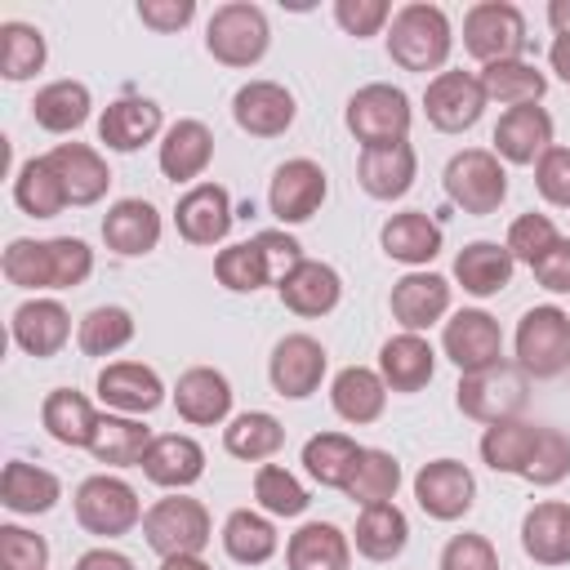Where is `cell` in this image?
Listing matches in <instances>:
<instances>
[{"mask_svg": "<svg viewBox=\"0 0 570 570\" xmlns=\"http://www.w3.org/2000/svg\"><path fill=\"white\" fill-rule=\"evenodd\" d=\"M94 272V249L76 236L13 240L4 249V276L18 289H71Z\"/></svg>", "mask_w": 570, "mask_h": 570, "instance_id": "1", "label": "cell"}, {"mask_svg": "<svg viewBox=\"0 0 570 570\" xmlns=\"http://www.w3.org/2000/svg\"><path fill=\"white\" fill-rule=\"evenodd\" d=\"M298 263H303V245L294 236H285V232H258L254 240L227 245L214 258V276L232 294H254L263 285H281Z\"/></svg>", "mask_w": 570, "mask_h": 570, "instance_id": "2", "label": "cell"}, {"mask_svg": "<svg viewBox=\"0 0 570 570\" xmlns=\"http://www.w3.org/2000/svg\"><path fill=\"white\" fill-rule=\"evenodd\" d=\"M387 53L405 71H436L450 58V18L441 4L414 0L392 13L387 31Z\"/></svg>", "mask_w": 570, "mask_h": 570, "instance_id": "3", "label": "cell"}, {"mask_svg": "<svg viewBox=\"0 0 570 570\" xmlns=\"http://www.w3.org/2000/svg\"><path fill=\"white\" fill-rule=\"evenodd\" d=\"M525 392H530V374L517 361H499V365H485L476 374H463L454 401L468 419L490 428V423L517 419L521 405H525Z\"/></svg>", "mask_w": 570, "mask_h": 570, "instance_id": "4", "label": "cell"}, {"mask_svg": "<svg viewBox=\"0 0 570 570\" xmlns=\"http://www.w3.org/2000/svg\"><path fill=\"white\" fill-rule=\"evenodd\" d=\"M142 534L147 548L160 557H200L209 543V512L200 499L169 494L142 512Z\"/></svg>", "mask_w": 570, "mask_h": 570, "instance_id": "5", "label": "cell"}, {"mask_svg": "<svg viewBox=\"0 0 570 570\" xmlns=\"http://www.w3.org/2000/svg\"><path fill=\"white\" fill-rule=\"evenodd\" d=\"M272 45L267 31V13L249 0H232L223 9H214L209 27H205V49L223 62V67H254Z\"/></svg>", "mask_w": 570, "mask_h": 570, "instance_id": "6", "label": "cell"}, {"mask_svg": "<svg viewBox=\"0 0 570 570\" xmlns=\"http://www.w3.org/2000/svg\"><path fill=\"white\" fill-rule=\"evenodd\" d=\"M525 18L517 4L508 0H481L468 9L463 18V49L476 58V62H512L525 53Z\"/></svg>", "mask_w": 570, "mask_h": 570, "instance_id": "7", "label": "cell"}, {"mask_svg": "<svg viewBox=\"0 0 570 570\" xmlns=\"http://www.w3.org/2000/svg\"><path fill=\"white\" fill-rule=\"evenodd\" d=\"M517 365L530 379H552L570 365V316L552 303L530 307L517 325Z\"/></svg>", "mask_w": 570, "mask_h": 570, "instance_id": "8", "label": "cell"}, {"mask_svg": "<svg viewBox=\"0 0 570 570\" xmlns=\"http://www.w3.org/2000/svg\"><path fill=\"white\" fill-rule=\"evenodd\" d=\"M347 129L361 147H392L410 134V98L396 85H365L347 98Z\"/></svg>", "mask_w": 570, "mask_h": 570, "instance_id": "9", "label": "cell"}, {"mask_svg": "<svg viewBox=\"0 0 570 570\" xmlns=\"http://www.w3.org/2000/svg\"><path fill=\"white\" fill-rule=\"evenodd\" d=\"M445 196L463 209V214H494L508 196V174L499 165L494 151L485 147H468L459 156H450L445 165Z\"/></svg>", "mask_w": 570, "mask_h": 570, "instance_id": "10", "label": "cell"}, {"mask_svg": "<svg viewBox=\"0 0 570 570\" xmlns=\"http://www.w3.org/2000/svg\"><path fill=\"white\" fill-rule=\"evenodd\" d=\"M76 521L89 534L116 539V534H129L142 521V508H138L134 485H125L120 476H107L102 472V476L80 481V490H76Z\"/></svg>", "mask_w": 570, "mask_h": 570, "instance_id": "11", "label": "cell"}, {"mask_svg": "<svg viewBox=\"0 0 570 570\" xmlns=\"http://www.w3.org/2000/svg\"><path fill=\"white\" fill-rule=\"evenodd\" d=\"M485 102L490 98L481 89V76H472V71H441L428 80V94H423V111L441 134L472 129L481 120Z\"/></svg>", "mask_w": 570, "mask_h": 570, "instance_id": "12", "label": "cell"}, {"mask_svg": "<svg viewBox=\"0 0 570 570\" xmlns=\"http://www.w3.org/2000/svg\"><path fill=\"white\" fill-rule=\"evenodd\" d=\"M441 347H445V356H450L463 374H476V370L503 361V330H499V321H494L490 312L463 307V312H454V316L445 321Z\"/></svg>", "mask_w": 570, "mask_h": 570, "instance_id": "13", "label": "cell"}, {"mask_svg": "<svg viewBox=\"0 0 570 570\" xmlns=\"http://www.w3.org/2000/svg\"><path fill=\"white\" fill-rule=\"evenodd\" d=\"M414 499L432 521H459L476 499V481L459 459H432L414 476Z\"/></svg>", "mask_w": 570, "mask_h": 570, "instance_id": "14", "label": "cell"}, {"mask_svg": "<svg viewBox=\"0 0 570 570\" xmlns=\"http://www.w3.org/2000/svg\"><path fill=\"white\" fill-rule=\"evenodd\" d=\"M330 183H325V169L316 160H285L276 174H272V187H267V205L281 223H307L321 200H325Z\"/></svg>", "mask_w": 570, "mask_h": 570, "instance_id": "15", "label": "cell"}, {"mask_svg": "<svg viewBox=\"0 0 570 570\" xmlns=\"http://www.w3.org/2000/svg\"><path fill=\"white\" fill-rule=\"evenodd\" d=\"M267 374H272V387H276L281 396L303 401V396H312V392L321 387V379H325V347H321L312 334H285V338L276 343V352H272Z\"/></svg>", "mask_w": 570, "mask_h": 570, "instance_id": "16", "label": "cell"}, {"mask_svg": "<svg viewBox=\"0 0 570 570\" xmlns=\"http://www.w3.org/2000/svg\"><path fill=\"white\" fill-rule=\"evenodd\" d=\"M232 116H236V125H240L245 134H254V138H276V134H285V129L294 125V98H289V89L276 85V80H249V85L236 89Z\"/></svg>", "mask_w": 570, "mask_h": 570, "instance_id": "17", "label": "cell"}, {"mask_svg": "<svg viewBox=\"0 0 570 570\" xmlns=\"http://www.w3.org/2000/svg\"><path fill=\"white\" fill-rule=\"evenodd\" d=\"M174 223H178V236L187 245H218L227 232H232V200H227V187L218 183H196L178 209H174Z\"/></svg>", "mask_w": 570, "mask_h": 570, "instance_id": "18", "label": "cell"}, {"mask_svg": "<svg viewBox=\"0 0 570 570\" xmlns=\"http://www.w3.org/2000/svg\"><path fill=\"white\" fill-rule=\"evenodd\" d=\"M45 160L53 165V174H58V183H62V191H67V205H94V200H102L107 187H111L107 160H102L94 147H85V142H58Z\"/></svg>", "mask_w": 570, "mask_h": 570, "instance_id": "19", "label": "cell"}, {"mask_svg": "<svg viewBox=\"0 0 570 570\" xmlns=\"http://www.w3.org/2000/svg\"><path fill=\"white\" fill-rule=\"evenodd\" d=\"M450 312V285L436 272H410L392 285V316L405 334H419L436 325Z\"/></svg>", "mask_w": 570, "mask_h": 570, "instance_id": "20", "label": "cell"}, {"mask_svg": "<svg viewBox=\"0 0 570 570\" xmlns=\"http://www.w3.org/2000/svg\"><path fill=\"white\" fill-rule=\"evenodd\" d=\"M552 147V116L543 107H508L494 125V151L512 165H539V156Z\"/></svg>", "mask_w": 570, "mask_h": 570, "instance_id": "21", "label": "cell"}, {"mask_svg": "<svg viewBox=\"0 0 570 570\" xmlns=\"http://www.w3.org/2000/svg\"><path fill=\"white\" fill-rule=\"evenodd\" d=\"M138 468L147 472V481H156L165 490H187L205 472V450L191 436L165 432V436H151V445H147V454H142Z\"/></svg>", "mask_w": 570, "mask_h": 570, "instance_id": "22", "label": "cell"}, {"mask_svg": "<svg viewBox=\"0 0 570 570\" xmlns=\"http://www.w3.org/2000/svg\"><path fill=\"white\" fill-rule=\"evenodd\" d=\"M281 303L294 312V316H325L338 307L343 298V281L330 263H316V258H303L281 285Z\"/></svg>", "mask_w": 570, "mask_h": 570, "instance_id": "23", "label": "cell"}, {"mask_svg": "<svg viewBox=\"0 0 570 570\" xmlns=\"http://www.w3.org/2000/svg\"><path fill=\"white\" fill-rule=\"evenodd\" d=\"M98 396L102 405L111 410H125V414H151L160 401H165V387L156 379V370L138 365V361H116L98 374Z\"/></svg>", "mask_w": 570, "mask_h": 570, "instance_id": "24", "label": "cell"}, {"mask_svg": "<svg viewBox=\"0 0 570 570\" xmlns=\"http://www.w3.org/2000/svg\"><path fill=\"white\" fill-rule=\"evenodd\" d=\"M436 370V352L423 334H392L383 347H379V374L392 392H419L428 387Z\"/></svg>", "mask_w": 570, "mask_h": 570, "instance_id": "25", "label": "cell"}, {"mask_svg": "<svg viewBox=\"0 0 570 570\" xmlns=\"http://www.w3.org/2000/svg\"><path fill=\"white\" fill-rule=\"evenodd\" d=\"M521 548L539 566H570V503H534L521 521Z\"/></svg>", "mask_w": 570, "mask_h": 570, "instance_id": "26", "label": "cell"}, {"mask_svg": "<svg viewBox=\"0 0 570 570\" xmlns=\"http://www.w3.org/2000/svg\"><path fill=\"white\" fill-rule=\"evenodd\" d=\"M71 334V316L58 298H31L13 312V343L27 356H53Z\"/></svg>", "mask_w": 570, "mask_h": 570, "instance_id": "27", "label": "cell"}, {"mask_svg": "<svg viewBox=\"0 0 570 570\" xmlns=\"http://www.w3.org/2000/svg\"><path fill=\"white\" fill-rule=\"evenodd\" d=\"M174 405H178V414H183L187 423H196V428L223 423L227 410H232V383H227L218 370L196 365V370H187V374L178 379Z\"/></svg>", "mask_w": 570, "mask_h": 570, "instance_id": "28", "label": "cell"}, {"mask_svg": "<svg viewBox=\"0 0 570 570\" xmlns=\"http://www.w3.org/2000/svg\"><path fill=\"white\" fill-rule=\"evenodd\" d=\"M414 147L410 142H392V147H365L361 151V165H356V178L361 187L374 196V200H396L410 191L414 183Z\"/></svg>", "mask_w": 570, "mask_h": 570, "instance_id": "29", "label": "cell"}, {"mask_svg": "<svg viewBox=\"0 0 570 570\" xmlns=\"http://www.w3.org/2000/svg\"><path fill=\"white\" fill-rule=\"evenodd\" d=\"M156 134H160V107L151 98H116L98 120V138L111 151H138Z\"/></svg>", "mask_w": 570, "mask_h": 570, "instance_id": "30", "label": "cell"}, {"mask_svg": "<svg viewBox=\"0 0 570 570\" xmlns=\"http://www.w3.org/2000/svg\"><path fill=\"white\" fill-rule=\"evenodd\" d=\"M102 240H107V249H116L125 258L147 254L160 240V214L147 200H134V196L129 200H116L107 209V218H102Z\"/></svg>", "mask_w": 570, "mask_h": 570, "instance_id": "31", "label": "cell"}, {"mask_svg": "<svg viewBox=\"0 0 570 570\" xmlns=\"http://www.w3.org/2000/svg\"><path fill=\"white\" fill-rule=\"evenodd\" d=\"M383 240V254L396 258V263H410V267H423L441 254V227L423 214V209H405V214H392L379 232Z\"/></svg>", "mask_w": 570, "mask_h": 570, "instance_id": "32", "label": "cell"}, {"mask_svg": "<svg viewBox=\"0 0 570 570\" xmlns=\"http://www.w3.org/2000/svg\"><path fill=\"white\" fill-rule=\"evenodd\" d=\"M209 156H214V134L200 120H174L160 138V174L174 183L205 174Z\"/></svg>", "mask_w": 570, "mask_h": 570, "instance_id": "33", "label": "cell"}, {"mask_svg": "<svg viewBox=\"0 0 570 570\" xmlns=\"http://www.w3.org/2000/svg\"><path fill=\"white\" fill-rule=\"evenodd\" d=\"M512 267H517V258H512L508 245H499V240H472V245H463L459 258H454L459 285H463L468 294H476V298L499 294V289L512 281Z\"/></svg>", "mask_w": 570, "mask_h": 570, "instance_id": "34", "label": "cell"}, {"mask_svg": "<svg viewBox=\"0 0 570 570\" xmlns=\"http://www.w3.org/2000/svg\"><path fill=\"white\" fill-rule=\"evenodd\" d=\"M330 401H334L338 419H347V423L361 428V423H374V419L383 414V405H387V383H383V374H374V370H365V365H347V370L334 374Z\"/></svg>", "mask_w": 570, "mask_h": 570, "instance_id": "35", "label": "cell"}, {"mask_svg": "<svg viewBox=\"0 0 570 570\" xmlns=\"http://www.w3.org/2000/svg\"><path fill=\"white\" fill-rule=\"evenodd\" d=\"M285 561H289V570H347L352 566V543L338 525L307 521L298 534H289Z\"/></svg>", "mask_w": 570, "mask_h": 570, "instance_id": "36", "label": "cell"}, {"mask_svg": "<svg viewBox=\"0 0 570 570\" xmlns=\"http://www.w3.org/2000/svg\"><path fill=\"white\" fill-rule=\"evenodd\" d=\"M405 539H410V521H405V512L396 503H370V508H361V517H356V552L361 557L392 561V557H401Z\"/></svg>", "mask_w": 570, "mask_h": 570, "instance_id": "37", "label": "cell"}, {"mask_svg": "<svg viewBox=\"0 0 570 570\" xmlns=\"http://www.w3.org/2000/svg\"><path fill=\"white\" fill-rule=\"evenodd\" d=\"M40 419H45V428H49V436H53V441H62V445H71V450H76V445H85V450H89L94 428H98V419H102V414H94V405H89L80 392L58 387V392H49V396H45Z\"/></svg>", "mask_w": 570, "mask_h": 570, "instance_id": "38", "label": "cell"}, {"mask_svg": "<svg viewBox=\"0 0 570 570\" xmlns=\"http://www.w3.org/2000/svg\"><path fill=\"white\" fill-rule=\"evenodd\" d=\"M147 445H151V432H147L138 419L102 414L98 428H94L89 454H94L98 463H111V468H134V463H142Z\"/></svg>", "mask_w": 570, "mask_h": 570, "instance_id": "39", "label": "cell"}, {"mask_svg": "<svg viewBox=\"0 0 570 570\" xmlns=\"http://www.w3.org/2000/svg\"><path fill=\"white\" fill-rule=\"evenodd\" d=\"M58 476L36 468V463H4V476H0V503L9 512H49L58 503Z\"/></svg>", "mask_w": 570, "mask_h": 570, "instance_id": "40", "label": "cell"}, {"mask_svg": "<svg viewBox=\"0 0 570 570\" xmlns=\"http://www.w3.org/2000/svg\"><path fill=\"white\" fill-rule=\"evenodd\" d=\"M481 89H485V98H494V102H503V107H530V102L543 98L548 76H543L534 62L512 58V62H490V67H481Z\"/></svg>", "mask_w": 570, "mask_h": 570, "instance_id": "41", "label": "cell"}, {"mask_svg": "<svg viewBox=\"0 0 570 570\" xmlns=\"http://www.w3.org/2000/svg\"><path fill=\"white\" fill-rule=\"evenodd\" d=\"M89 89L80 85V80H53V85H45L40 94H36V102H31V116H36V125L40 129H49V134H71V129H80L85 120H89Z\"/></svg>", "mask_w": 570, "mask_h": 570, "instance_id": "42", "label": "cell"}, {"mask_svg": "<svg viewBox=\"0 0 570 570\" xmlns=\"http://www.w3.org/2000/svg\"><path fill=\"white\" fill-rule=\"evenodd\" d=\"M539 432L543 428H534V423H525V419H503V423H490L485 428V436H481V459L494 468V472H525V463H530V454H534V445H539Z\"/></svg>", "mask_w": 570, "mask_h": 570, "instance_id": "43", "label": "cell"}, {"mask_svg": "<svg viewBox=\"0 0 570 570\" xmlns=\"http://www.w3.org/2000/svg\"><path fill=\"white\" fill-rule=\"evenodd\" d=\"M361 450L365 445H356L343 432H321V436H312L303 445V468H307L312 481H321L330 490H343L347 476H352V468H356V459H361Z\"/></svg>", "mask_w": 570, "mask_h": 570, "instance_id": "44", "label": "cell"}, {"mask_svg": "<svg viewBox=\"0 0 570 570\" xmlns=\"http://www.w3.org/2000/svg\"><path fill=\"white\" fill-rule=\"evenodd\" d=\"M223 445H227V454H236L245 463H258V459H272L285 445V428L267 410H245L223 428Z\"/></svg>", "mask_w": 570, "mask_h": 570, "instance_id": "45", "label": "cell"}, {"mask_svg": "<svg viewBox=\"0 0 570 570\" xmlns=\"http://www.w3.org/2000/svg\"><path fill=\"white\" fill-rule=\"evenodd\" d=\"M276 525L267 521V517H258V512H249V508H236L227 521H223V548H227V557L232 561H240V566H263L272 552H276Z\"/></svg>", "mask_w": 570, "mask_h": 570, "instance_id": "46", "label": "cell"}, {"mask_svg": "<svg viewBox=\"0 0 570 570\" xmlns=\"http://www.w3.org/2000/svg\"><path fill=\"white\" fill-rule=\"evenodd\" d=\"M396 485H401V463L387 450H361V459H356L343 494L356 499L361 508H370V503H392Z\"/></svg>", "mask_w": 570, "mask_h": 570, "instance_id": "47", "label": "cell"}, {"mask_svg": "<svg viewBox=\"0 0 570 570\" xmlns=\"http://www.w3.org/2000/svg\"><path fill=\"white\" fill-rule=\"evenodd\" d=\"M13 200H18V209L31 214V218H53V214L67 205V191H62V183H58V174H53V165H49L45 156H36V160H27V165L18 169V178H13Z\"/></svg>", "mask_w": 570, "mask_h": 570, "instance_id": "48", "label": "cell"}, {"mask_svg": "<svg viewBox=\"0 0 570 570\" xmlns=\"http://www.w3.org/2000/svg\"><path fill=\"white\" fill-rule=\"evenodd\" d=\"M129 338H134V316L125 307H94L76 330V343L85 356H111Z\"/></svg>", "mask_w": 570, "mask_h": 570, "instance_id": "49", "label": "cell"}, {"mask_svg": "<svg viewBox=\"0 0 570 570\" xmlns=\"http://www.w3.org/2000/svg\"><path fill=\"white\" fill-rule=\"evenodd\" d=\"M45 67V36L27 22H4L0 27V71L9 80H27Z\"/></svg>", "mask_w": 570, "mask_h": 570, "instance_id": "50", "label": "cell"}, {"mask_svg": "<svg viewBox=\"0 0 570 570\" xmlns=\"http://www.w3.org/2000/svg\"><path fill=\"white\" fill-rule=\"evenodd\" d=\"M254 499L272 512V517H298L307 508V490L281 468V463H263L254 476Z\"/></svg>", "mask_w": 570, "mask_h": 570, "instance_id": "51", "label": "cell"}, {"mask_svg": "<svg viewBox=\"0 0 570 570\" xmlns=\"http://www.w3.org/2000/svg\"><path fill=\"white\" fill-rule=\"evenodd\" d=\"M561 236H557V227H552V218H543V214H521L512 227H508V254L517 258V263H539L552 245H557Z\"/></svg>", "mask_w": 570, "mask_h": 570, "instance_id": "52", "label": "cell"}, {"mask_svg": "<svg viewBox=\"0 0 570 570\" xmlns=\"http://www.w3.org/2000/svg\"><path fill=\"white\" fill-rule=\"evenodd\" d=\"M566 472H570V436L557 432V428H543L539 432V445H534V454H530V463H525L521 476L534 481V485H557Z\"/></svg>", "mask_w": 570, "mask_h": 570, "instance_id": "53", "label": "cell"}, {"mask_svg": "<svg viewBox=\"0 0 570 570\" xmlns=\"http://www.w3.org/2000/svg\"><path fill=\"white\" fill-rule=\"evenodd\" d=\"M49 561V543L22 525H4L0 530V570H45Z\"/></svg>", "mask_w": 570, "mask_h": 570, "instance_id": "54", "label": "cell"}, {"mask_svg": "<svg viewBox=\"0 0 570 570\" xmlns=\"http://www.w3.org/2000/svg\"><path fill=\"white\" fill-rule=\"evenodd\" d=\"M441 570H499V552L485 534H454L441 552Z\"/></svg>", "mask_w": 570, "mask_h": 570, "instance_id": "55", "label": "cell"}, {"mask_svg": "<svg viewBox=\"0 0 570 570\" xmlns=\"http://www.w3.org/2000/svg\"><path fill=\"white\" fill-rule=\"evenodd\" d=\"M534 187L543 191V200L552 205H570V151L566 147H548L534 165Z\"/></svg>", "mask_w": 570, "mask_h": 570, "instance_id": "56", "label": "cell"}, {"mask_svg": "<svg viewBox=\"0 0 570 570\" xmlns=\"http://www.w3.org/2000/svg\"><path fill=\"white\" fill-rule=\"evenodd\" d=\"M334 18H338V27L347 31V36H374L387 18H392V9H387V0H338L334 4Z\"/></svg>", "mask_w": 570, "mask_h": 570, "instance_id": "57", "label": "cell"}, {"mask_svg": "<svg viewBox=\"0 0 570 570\" xmlns=\"http://www.w3.org/2000/svg\"><path fill=\"white\" fill-rule=\"evenodd\" d=\"M138 18L151 31H183L196 18V4L191 0H138Z\"/></svg>", "mask_w": 570, "mask_h": 570, "instance_id": "58", "label": "cell"}, {"mask_svg": "<svg viewBox=\"0 0 570 570\" xmlns=\"http://www.w3.org/2000/svg\"><path fill=\"white\" fill-rule=\"evenodd\" d=\"M534 281L552 294H570V240H557L539 263H534Z\"/></svg>", "mask_w": 570, "mask_h": 570, "instance_id": "59", "label": "cell"}, {"mask_svg": "<svg viewBox=\"0 0 570 570\" xmlns=\"http://www.w3.org/2000/svg\"><path fill=\"white\" fill-rule=\"evenodd\" d=\"M76 570H134V561L125 552H116V548H89L76 561Z\"/></svg>", "mask_w": 570, "mask_h": 570, "instance_id": "60", "label": "cell"}, {"mask_svg": "<svg viewBox=\"0 0 570 570\" xmlns=\"http://www.w3.org/2000/svg\"><path fill=\"white\" fill-rule=\"evenodd\" d=\"M548 62H552V71H557V76L570 85V36H557V40H552Z\"/></svg>", "mask_w": 570, "mask_h": 570, "instance_id": "61", "label": "cell"}, {"mask_svg": "<svg viewBox=\"0 0 570 570\" xmlns=\"http://www.w3.org/2000/svg\"><path fill=\"white\" fill-rule=\"evenodd\" d=\"M548 22L557 36H570V0H552L548 4Z\"/></svg>", "mask_w": 570, "mask_h": 570, "instance_id": "62", "label": "cell"}, {"mask_svg": "<svg viewBox=\"0 0 570 570\" xmlns=\"http://www.w3.org/2000/svg\"><path fill=\"white\" fill-rule=\"evenodd\" d=\"M160 570H209V566H205L200 557H165Z\"/></svg>", "mask_w": 570, "mask_h": 570, "instance_id": "63", "label": "cell"}]
</instances>
